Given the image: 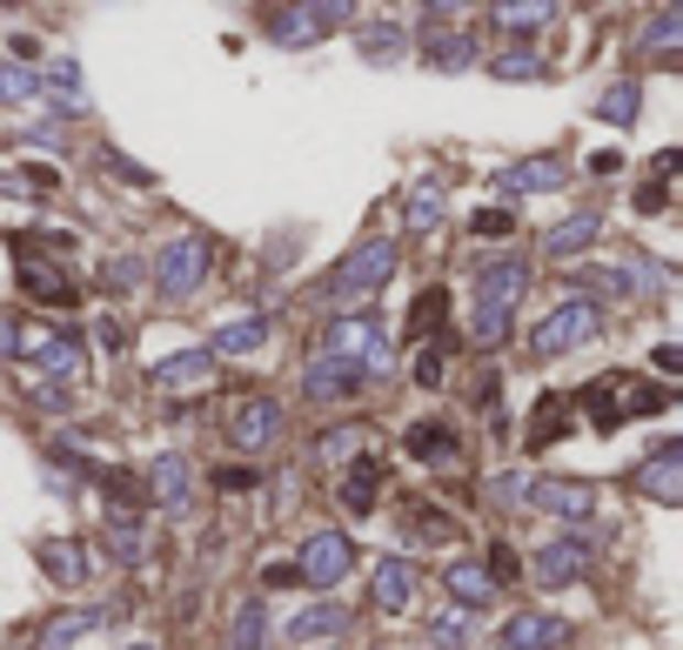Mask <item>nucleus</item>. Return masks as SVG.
Masks as SVG:
<instances>
[{
	"label": "nucleus",
	"instance_id": "nucleus-23",
	"mask_svg": "<svg viewBox=\"0 0 683 650\" xmlns=\"http://www.w3.org/2000/svg\"><path fill=\"white\" fill-rule=\"evenodd\" d=\"M262 637H269V610H262V597H254V604H241V610H235V624H228V643H221V650H262Z\"/></svg>",
	"mask_w": 683,
	"mask_h": 650
},
{
	"label": "nucleus",
	"instance_id": "nucleus-20",
	"mask_svg": "<svg viewBox=\"0 0 683 650\" xmlns=\"http://www.w3.org/2000/svg\"><path fill=\"white\" fill-rule=\"evenodd\" d=\"M21 282H28V295H47V302H74V282L61 275V269H47L28 241H21Z\"/></svg>",
	"mask_w": 683,
	"mask_h": 650
},
{
	"label": "nucleus",
	"instance_id": "nucleus-22",
	"mask_svg": "<svg viewBox=\"0 0 683 650\" xmlns=\"http://www.w3.org/2000/svg\"><path fill=\"white\" fill-rule=\"evenodd\" d=\"M88 630H95V610H61V617H47V630L34 637V650H74Z\"/></svg>",
	"mask_w": 683,
	"mask_h": 650
},
{
	"label": "nucleus",
	"instance_id": "nucleus-44",
	"mask_svg": "<svg viewBox=\"0 0 683 650\" xmlns=\"http://www.w3.org/2000/svg\"><path fill=\"white\" fill-rule=\"evenodd\" d=\"M430 637H436V643H456V637H463V617H436V630H430Z\"/></svg>",
	"mask_w": 683,
	"mask_h": 650
},
{
	"label": "nucleus",
	"instance_id": "nucleus-7",
	"mask_svg": "<svg viewBox=\"0 0 683 650\" xmlns=\"http://www.w3.org/2000/svg\"><path fill=\"white\" fill-rule=\"evenodd\" d=\"M322 356H335V362H356V369H369L376 376V356H382V329L369 315H335L328 322V349Z\"/></svg>",
	"mask_w": 683,
	"mask_h": 650
},
{
	"label": "nucleus",
	"instance_id": "nucleus-15",
	"mask_svg": "<svg viewBox=\"0 0 683 650\" xmlns=\"http://www.w3.org/2000/svg\"><path fill=\"white\" fill-rule=\"evenodd\" d=\"M583 571H589V543H576V537H556L550 550H536V584H550V591Z\"/></svg>",
	"mask_w": 683,
	"mask_h": 650
},
{
	"label": "nucleus",
	"instance_id": "nucleus-5",
	"mask_svg": "<svg viewBox=\"0 0 683 650\" xmlns=\"http://www.w3.org/2000/svg\"><path fill=\"white\" fill-rule=\"evenodd\" d=\"M583 336H596V302H583V295H576V302H563L556 315H543V322H536V336H530V356H536V362H550V356L576 349Z\"/></svg>",
	"mask_w": 683,
	"mask_h": 650
},
{
	"label": "nucleus",
	"instance_id": "nucleus-8",
	"mask_svg": "<svg viewBox=\"0 0 683 650\" xmlns=\"http://www.w3.org/2000/svg\"><path fill=\"white\" fill-rule=\"evenodd\" d=\"M275 430H282V410H275L269 396H241L235 410H228V443L235 449H269Z\"/></svg>",
	"mask_w": 683,
	"mask_h": 650
},
{
	"label": "nucleus",
	"instance_id": "nucleus-34",
	"mask_svg": "<svg viewBox=\"0 0 683 650\" xmlns=\"http://www.w3.org/2000/svg\"><path fill=\"white\" fill-rule=\"evenodd\" d=\"M34 88H41V80H34L28 67H14V61H0V101H8V108H14V101H28Z\"/></svg>",
	"mask_w": 683,
	"mask_h": 650
},
{
	"label": "nucleus",
	"instance_id": "nucleus-30",
	"mask_svg": "<svg viewBox=\"0 0 683 650\" xmlns=\"http://www.w3.org/2000/svg\"><path fill=\"white\" fill-rule=\"evenodd\" d=\"M369 503H376V463H362L349 483H342V510L349 517H369Z\"/></svg>",
	"mask_w": 683,
	"mask_h": 650
},
{
	"label": "nucleus",
	"instance_id": "nucleus-12",
	"mask_svg": "<svg viewBox=\"0 0 683 650\" xmlns=\"http://www.w3.org/2000/svg\"><path fill=\"white\" fill-rule=\"evenodd\" d=\"M563 617H550V610H517L502 624V650H556L563 643Z\"/></svg>",
	"mask_w": 683,
	"mask_h": 650
},
{
	"label": "nucleus",
	"instance_id": "nucleus-33",
	"mask_svg": "<svg viewBox=\"0 0 683 650\" xmlns=\"http://www.w3.org/2000/svg\"><path fill=\"white\" fill-rule=\"evenodd\" d=\"M443 315H449V295L443 289H430L415 302V315H409V336H430V329H443Z\"/></svg>",
	"mask_w": 683,
	"mask_h": 650
},
{
	"label": "nucleus",
	"instance_id": "nucleus-14",
	"mask_svg": "<svg viewBox=\"0 0 683 650\" xmlns=\"http://www.w3.org/2000/svg\"><path fill=\"white\" fill-rule=\"evenodd\" d=\"M523 503H530V510H543V517H589V490H583V483H556V476L530 483Z\"/></svg>",
	"mask_w": 683,
	"mask_h": 650
},
{
	"label": "nucleus",
	"instance_id": "nucleus-43",
	"mask_svg": "<svg viewBox=\"0 0 683 650\" xmlns=\"http://www.w3.org/2000/svg\"><path fill=\"white\" fill-rule=\"evenodd\" d=\"M657 369H663V376H676V369H683V349H676V343H663V349H657Z\"/></svg>",
	"mask_w": 683,
	"mask_h": 650
},
{
	"label": "nucleus",
	"instance_id": "nucleus-10",
	"mask_svg": "<svg viewBox=\"0 0 683 650\" xmlns=\"http://www.w3.org/2000/svg\"><path fill=\"white\" fill-rule=\"evenodd\" d=\"M208 376H215V356L208 349H182V356H167V362L148 369V389L154 396H175V389H202Z\"/></svg>",
	"mask_w": 683,
	"mask_h": 650
},
{
	"label": "nucleus",
	"instance_id": "nucleus-41",
	"mask_svg": "<svg viewBox=\"0 0 683 650\" xmlns=\"http://www.w3.org/2000/svg\"><path fill=\"white\" fill-rule=\"evenodd\" d=\"M496 74H502V80H523V74H536V54H502Z\"/></svg>",
	"mask_w": 683,
	"mask_h": 650
},
{
	"label": "nucleus",
	"instance_id": "nucleus-1",
	"mask_svg": "<svg viewBox=\"0 0 683 650\" xmlns=\"http://www.w3.org/2000/svg\"><path fill=\"white\" fill-rule=\"evenodd\" d=\"M523 289H530V269L517 262V256H502V262H483L476 269V308H469V336L483 343V349H496L502 336H509V315H517V302H523Z\"/></svg>",
	"mask_w": 683,
	"mask_h": 650
},
{
	"label": "nucleus",
	"instance_id": "nucleus-25",
	"mask_svg": "<svg viewBox=\"0 0 683 650\" xmlns=\"http://www.w3.org/2000/svg\"><path fill=\"white\" fill-rule=\"evenodd\" d=\"M409 456L415 463H456V430H436V423L409 430Z\"/></svg>",
	"mask_w": 683,
	"mask_h": 650
},
{
	"label": "nucleus",
	"instance_id": "nucleus-9",
	"mask_svg": "<svg viewBox=\"0 0 683 650\" xmlns=\"http://www.w3.org/2000/svg\"><path fill=\"white\" fill-rule=\"evenodd\" d=\"M362 382H369V369L335 362V356H308V369H302L308 402H349V396H362Z\"/></svg>",
	"mask_w": 683,
	"mask_h": 650
},
{
	"label": "nucleus",
	"instance_id": "nucleus-36",
	"mask_svg": "<svg viewBox=\"0 0 683 650\" xmlns=\"http://www.w3.org/2000/svg\"><path fill=\"white\" fill-rule=\"evenodd\" d=\"M409 537H430V543H449L456 523H443V510H409Z\"/></svg>",
	"mask_w": 683,
	"mask_h": 650
},
{
	"label": "nucleus",
	"instance_id": "nucleus-35",
	"mask_svg": "<svg viewBox=\"0 0 683 650\" xmlns=\"http://www.w3.org/2000/svg\"><path fill=\"white\" fill-rule=\"evenodd\" d=\"M489 21H496V28H543L550 8H543V0H523V8H496Z\"/></svg>",
	"mask_w": 683,
	"mask_h": 650
},
{
	"label": "nucleus",
	"instance_id": "nucleus-24",
	"mask_svg": "<svg viewBox=\"0 0 683 650\" xmlns=\"http://www.w3.org/2000/svg\"><path fill=\"white\" fill-rule=\"evenodd\" d=\"M589 241H596V215H570V221H556L543 235V249L550 256H576V249H589Z\"/></svg>",
	"mask_w": 683,
	"mask_h": 650
},
{
	"label": "nucleus",
	"instance_id": "nucleus-40",
	"mask_svg": "<svg viewBox=\"0 0 683 650\" xmlns=\"http://www.w3.org/2000/svg\"><path fill=\"white\" fill-rule=\"evenodd\" d=\"M415 382H443V349H415Z\"/></svg>",
	"mask_w": 683,
	"mask_h": 650
},
{
	"label": "nucleus",
	"instance_id": "nucleus-6",
	"mask_svg": "<svg viewBox=\"0 0 683 650\" xmlns=\"http://www.w3.org/2000/svg\"><path fill=\"white\" fill-rule=\"evenodd\" d=\"M637 497H650V503H663V510H676L683 503V443H663V449H650L643 463H637Z\"/></svg>",
	"mask_w": 683,
	"mask_h": 650
},
{
	"label": "nucleus",
	"instance_id": "nucleus-37",
	"mask_svg": "<svg viewBox=\"0 0 683 650\" xmlns=\"http://www.w3.org/2000/svg\"><path fill=\"white\" fill-rule=\"evenodd\" d=\"M604 121H630L637 115V88H617V95H604V108H596Z\"/></svg>",
	"mask_w": 683,
	"mask_h": 650
},
{
	"label": "nucleus",
	"instance_id": "nucleus-39",
	"mask_svg": "<svg viewBox=\"0 0 683 650\" xmlns=\"http://www.w3.org/2000/svg\"><path fill=\"white\" fill-rule=\"evenodd\" d=\"M676 28H683V14L670 8V14H657V21H650V34H643V41H650V47H670V41H676Z\"/></svg>",
	"mask_w": 683,
	"mask_h": 650
},
{
	"label": "nucleus",
	"instance_id": "nucleus-18",
	"mask_svg": "<svg viewBox=\"0 0 683 650\" xmlns=\"http://www.w3.org/2000/svg\"><path fill=\"white\" fill-rule=\"evenodd\" d=\"M34 556H41V571L54 584H80V577H88V556H80V543H67V537H41Z\"/></svg>",
	"mask_w": 683,
	"mask_h": 650
},
{
	"label": "nucleus",
	"instance_id": "nucleus-28",
	"mask_svg": "<svg viewBox=\"0 0 683 650\" xmlns=\"http://www.w3.org/2000/svg\"><path fill=\"white\" fill-rule=\"evenodd\" d=\"M108 543L121 550V563H134V571L148 563V537H141V523H134V517H108Z\"/></svg>",
	"mask_w": 683,
	"mask_h": 650
},
{
	"label": "nucleus",
	"instance_id": "nucleus-26",
	"mask_svg": "<svg viewBox=\"0 0 683 650\" xmlns=\"http://www.w3.org/2000/svg\"><path fill=\"white\" fill-rule=\"evenodd\" d=\"M349 630V610H335V604H315V610H302L295 617V637L308 643V637H342Z\"/></svg>",
	"mask_w": 683,
	"mask_h": 650
},
{
	"label": "nucleus",
	"instance_id": "nucleus-38",
	"mask_svg": "<svg viewBox=\"0 0 683 650\" xmlns=\"http://www.w3.org/2000/svg\"><path fill=\"white\" fill-rule=\"evenodd\" d=\"M436 215H443V202H436L430 188H422V195H409V221H415V228H436Z\"/></svg>",
	"mask_w": 683,
	"mask_h": 650
},
{
	"label": "nucleus",
	"instance_id": "nucleus-42",
	"mask_svg": "<svg viewBox=\"0 0 683 650\" xmlns=\"http://www.w3.org/2000/svg\"><path fill=\"white\" fill-rule=\"evenodd\" d=\"M489 571H496V577H523V571H517V550H509V543L489 550ZM496 577H489V584H496Z\"/></svg>",
	"mask_w": 683,
	"mask_h": 650
},
{
	"label": "nucleus",
	"instance_id": "nucleus-32",
	"mask_svg": "<svg viewBox=\"0 0 683 650\" xmlns=\"http://www.w3.org/2000/svg\"><path fill=\"white\" fill-rule=\"evenodd\" d=\"M449 591H456L463 604H489V597H496V584L476 571V563H456V571H449Z\"/></svg>",
	"mask_w": 683,
	"mask_h": 650
},
{
	"label": "nucleus",
	"instance_id": "nucleus-4",
	"mask_svg": "<svg viewBox=\"0 0 683 650\" xmlns=\"http://www.w3.org/2000/svg\"><path fill=\"white\" fill-rule=\"evenodd\" d=\"M208 241L202 235H182V241H167L161 249V262H154V289L167 295V302H182V295H195L202 289V275H208Z\"/></svg>",
	"mask_w": 683,
	"mask_h": 650
},
{
	"label": "nucleus",
	"instance_id": "nucleus-21",
	"mask_svg": "<svg viewBox=\"0 0 683 650\" xmlns=\"http://www.w3.org/2000/svg\"><path fill=\"white\" fill-rule=\"evenodd\" d=\"M262 343H269V322H262V315H248V322H228V329H215L208 356H254Z\"/></svg>",
	"mask_w": 683,
	"mask_h": 650
},
{
	"label": "nucleus",
	"instance_id": "nucleus-29",
	"mask_svg": "<svg viewBox=\"0 0 683 650\" xmlns=\"http://www.w3.org/2000/svg\"><path fill=\"white\" fill-rule=\"evenodd\" d=\"M356 449H369V430H362V423H342V430H328V436L315 443L322 463H342V456H356Z\"/></svg>",
	"mask_w": 683,
	"mask_h": 650
},
{
	"label": "nucleus",
	"instance_id": "nucleus-2",
	"mask_svg": "<svg viewBox=\"0 0 683 650\" xmlns=\"http://www.w3.org/2000/svg\"><path fill=\"white\" fill-rule=\"evenodd\" d=\"M389 275H395V249H389V241H362V249H349V256L335 262L328 295H335V308H342V315H356V295L382 289Z\"/></svg>",
	"mask_w": 683,
	"mask_h": 650
},
{
	"label": "nucleus",
	"instance_id": "nucleus-11",
	"mask_svg": "<svg viewBox=\"0 0 683 650\" xmlns=\"http://www.w3.org/2000/svg\"><path fill=\"white\" fill-rule=\"evenodd\" d=\"M141 497L161 510H188V456H154L141 476Z\"/></svg>",
	"mask_w": 683,
	"mask_h": 650
},
{
	"label": "nucleus",
	"instance_id": "nucleus-16",
	"mask_svg": "<svg viewBox=\"0 0 683 650\" xmlns=\"http://www.w3.org/2000/svg\"><path fill=\"white\" fill-rule=\"evenodd\" d=\"M21 356H34L47 376H80V343L74 336H14Z\"/></svg>",
	"mask_w": 683,
	"mask_h": 650
},
{
	"label": "nucleus",
	"instance_id": "nucleus-45",
	"mask_svg": "<svg viewBox=\"0 0 683 650\" xmlns=\"http://www.w3.org/2000/svg\"><path fill=\"white\" fill-rule=\"evenodd\" d=\"M34 54H41V41H34V34H14V67H21V61H34Z\"/></svg>",
	"mask_w": 683,
	"mask_h": 650
},
{
	"label": "nucleus",
	"instance_id": "nucleus-17",
	"mask_svg": "<svg viewBox=\"0 0 683 650\" xmlns=\"http://www.w3.org/2000/svg\"><path fill=\"white\" fill-rule=\"evenodd\" d=\"M349 8H289V14H269V28H275V41H289V47H302V41H315L328 21H342Z\"/></svg>",
	"mask_w": 683,
	"mask_h": 650
},
{
	"label": "nucleus",
	"instance_id": "nucleus-19",
	"mask_svg": "<svg viewBox=\"0 0 683 650\" xmlns=\"http://www.w3.org/2000/svg\"><path fill=\"white\" fill-rule=\"evenodd\" d=\"M563 154H536V161H523V169H509L502 175V195H530V188H563Z\"/></svg>",
	"mask_w": 683,
	"mask_h": 650
},
{
	"label": "nucleus",
	"instance_id": "nucleus-27",
	"mask_svg": "<svg viewBox=\"0 0 683 650\" xmlns=\"http://www.w3.org/2000/svg\"><path fill=\"white\" fill-rule=\"evenodd\" d=\"M422 54H430L436 67H469V61H476V41H469V34H430V41H422Z\"/></svg>",
	"mask_w": 683,
	"mask_h": 650
},
{
	"label": "nucleus",
	"instance_id": "nucleus-3",
	"mask_svg": "<svg viewBox=\"0 0 683 650\" xmlns=\"http://www.w3.org/2000/svg\"><path fill=\"white\" fill-rule=\"evenodd\" d=\"M349 571H356V543L342 537V530H315V537L302 543V556H295V577H302L308 591H335Z\"/></svg>",
	"mask_w": 683,
	"mask_h": 650
},
{
	"label": "nucleus",
	"instance_id": "nucleus-13",
	"mask_svg": "<svg viewBox=\"0 0 683 650\" xmlns=\"http://www.w3.org/2000/svg\"><path fill=\"white\" fill-rule=\"evenodd\" d=\"M369 597H376V610H409V597H415V563H402V556H382L376 563V577H369Z\"/></svg>",
	"mask_w": 683,
	"mask_h": 650
},
{
	"label": "nucleus",
	"instance_id": "nucleus-46",
	"mask_svg": "<svg viewBox=\"0 0 683 650\" xmlns=\"http://www.w3.org/2000/svg\"><path fill=\"white\" fill-rule=\"evenodd\" d=\"M128 650H154V643H128Z\"/></svg>",
	"mask_w": 683,
	"mask_h": 650
},
{
	"label": "nucleus",
	"instance_id": "nucleus-31",
	"mask_svg": "<svg viewBox=\"0 0 683 650\" xmlns=\"http://www.w3.org/2000/svg\"><path fill=\"white\" fill-rule=\"evenodd\" d=\"M356 41H362L369 61H395V54H409V34H402V28H362Z\"/></svg>",
	"mask_w": 683,
	"mask_h": 650
}]
</instances>
